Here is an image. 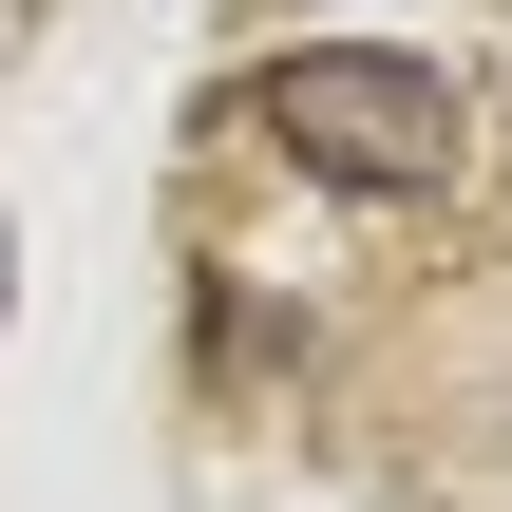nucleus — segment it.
<instances>
[{"instance_id":"obj_1","label":"nucleus","mask_w":512,"mask_h":512,"mask_svg":"<svg viewBox=\"0 0 512 512\" xmlns=\"http://www.w3.org/2000/svg\"><path fill=\"white\" fill-rule=\"evenodd\" d=\"M247 114H266L323 190H437V171H456V95H437V57H285Z\"/></svg>"}]
</instances>
